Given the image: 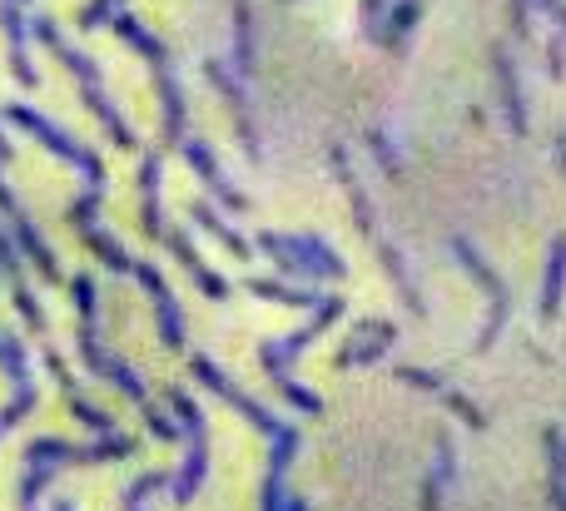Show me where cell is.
<instances>
[{
    "mask_svg": "<svg viewBox=\"0 0 566 511\" xmlns=\"http://www.w3.org/2000/svg\"><path fill=\"white\" fill-rule=\"evenodd\" d=\"M492 75H497V85H502V105H507V115H512V129L522 134V90H517V65H512V55L497 45L492 50Z\"/></svg>",
    "mask_w": 566,
    "mask_h": 511,
    "instance_id": "cell-1",
    "label": "cell"
},
{
    "mask_svg": "<svg viewBox=\"0 0 566 511\" xmlns=\"http://www.w3.org/2000/svg\"><path fill=\"white\" fill-rule=\"evenodd\" d=\"M234 35H239V70H254V0H234Z\"/></svg>",
    "mask_w": 566,
    "mask_h": 511,
    "instance_id": "cell-2",
    "label": "cell"
},
{
    "mask_svg": "<svg viewBox=\"0 0 566 511\" xmlns=\"http://www.w3.org/2000/svg\"><path fill=\"white\" fill-rule=\"evenodd\" d=\"M418 15H423V0H403V5L388 15V20H393V30L383 35V45H398V40H403V35L418 25Z\"/></svg>",
    "mask_w": 566,
    "mask_h": 511,
    "instance_id": "cell-3",
    "label": "cell"
},
{
    "mask_svg": "<svg viewBox=\"0 0 566 511\" xmlns=\"http://www.w3.org/2000/svg\"><path fill=\"white\" fill-rule=\"evenodd\" d=\"M527 5H532V15L542 10L547 20H557V25H562V30H566V0H527Z\"/></svg>",
    "mask_w": 566,
    "mask_h": 511,
    "instance_id": "cell-5",
    "label": "cell"
},
{
    "mask_svg": "<svg viewBox=\"0 0 566 511\" xmlns=\"http://www.w3.org/2000/svg\"><path fill=\"white\" fill-rule=\"evenodd\" d=\"M547 70H552V80L566 75V40H552V45H547Z\"/></svg>",
    "mask_w": 566,
    "mask_h": 511,
    "instance_id": "cell-6",
    "label": "cell"
},
{
    "mask_svg": "<svg viewBox=\"0 0 566 511\" xmlns=\"http://www.w3.org/2000/svg\"><path fill=\"white\" fill-rule=\"evenodd\" d=\"M115 5H120V0H90V5H85V15H80V25H85V30H95V25H105Z\"/></svg>",
    "mask_w": 566,
    "mask_h": 511,
    "instance_id": "cell-4",
    "label": "cell"
}]
</instances>
